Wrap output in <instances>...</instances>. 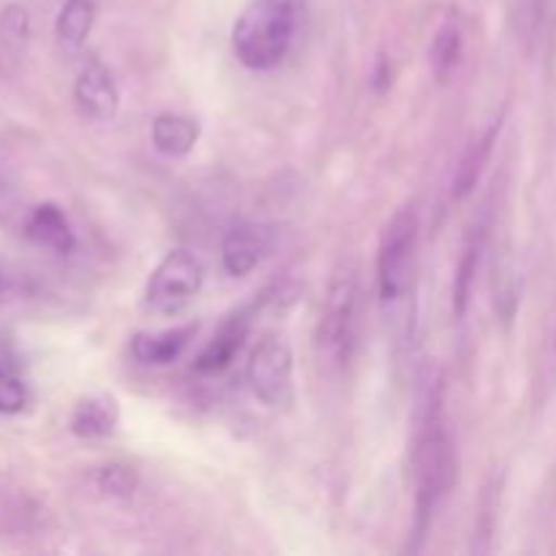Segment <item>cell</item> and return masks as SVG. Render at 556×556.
<instances>
[{
    "instance_id": "obj_1",
    "label": "cell",
    "mask_w": 556,
    "mask_h": 556,
    "mask_svg": "<svg viewBox=\"0 0 556 556\" xmlns=\"http://www.w3.org/2000/svg\"><path fill=\"white\" fill-rule=\"evenodd\" d=\"M440 383L429 380L424 389L421 410L413 440V470H416V538L424 541L434 514L456 483V451L440 416Z\"/></svg>"
},
{
    "instance_id": "obj_2",
    "label": "cell",
    "mask_w": 556,
    "mask_h": 556,
    "mask_svg": "<svg viewBox=\"0 0 556 556\" xmlns=\"http://www.w3.org/2000/svg\"><path fill=\"white\" fill-rule=\"evenodd\" d=\"M302 16V0H253L231 33L233 54L244 68L271 71L288 58Z\"/></svg>"
},
{
    "instance_id": "obj_3",
    "label": "cell",
    "mask_w": 556,
    "mask_h": 556,
    "mask_svg": "<svg viewBox=\"0 0 556 556\" xmlns=\"http://www.w3.org/2000/svg\"><path fill=\"white\" fill-rule=\"evenodd\" d=\"M356 307L358 271L353 264H342L334 271V277H331L318 320V348L337 367H345L353 356V345H356Z\"/></svg>"
},
{
    "instance_id": "obj_4",
    "label": "cell",
    "mask_w": 556,
    "mask_h": 556,
    "mask_svg": "<svg viewBox=\"0 0 556 556\" xmlns=\"http://www.w3.org/2000/svg\"><path fill=\"white\" fill-rule=\"evenodd\" d=\"M418 217L413 210L396 212L383 228L378 253V288L386 313H394L407 302L413 288V258H416Z\"/></svg>"
},
{
    "instance_id": "obj_5",
    "label": "cell",
    "mask_w": 556,
    "mask_h": 556,
    "mask_svg": "<svg viewBox=\"0 0 556 556\" xmlns=\"http://www.w3.org/2000/svg\"><path fill=\"white\" fill-rule=\"evenodd\" d=\"M204 286L201 261L188 250H172L147 282V304L157 315H177L199 296Z\"/></svg>"
},
{
    "instance_id": "obj_6",
    "label": "cell",
    "mask_w": 556,
    "mask_h": 556,
    "mask_svg": "<svg viewBox=\"0 0 556 556\" xmlns=\"http://www.w3.org/2000/svg\"><path fill=\"white\" fill-rule=\"evenodd\" d=\"M248 380L253 394L264 405H288L293 396V353L280 337H266L258 342L248 364Z\"/></svg>"
},
{
    "instance_id": "obj_7",
    "label": "cell",
    "mask_w": 556,
    "mask_h": 556,
    "mask_svg": "<svg viewBox=\"0 0 556 556\" xmlns=\"http://www.w3.org/2000/svg\"><path fill=\"white\" fill-rule=\"evenodd\" d=\"M255 304H248V307L237 309L233 315H228L220 324L217 334L206 342L204 351L195 356V372L199 375H220L226 372L233 364L237 353L242 351L244 340L250 334V324H253Z\"/></svg>"
},
{
    "instance_id": "obj_8",
    "label": "cell",
    "mask_w": 556,
    "mask_h": 556,
    "mask_svg": "<svg viewBox=\"0 0 556 556\" xmlns=\"http://www.w3.org/2000/svg\"><path fill=\"white\" fill-rule=\"evenodd\" d=\"M74 98L79 103L81 112L92 119H112L117 114L119 96L117 87H114L112 74L103 63L90 60V63L81 68V74L76 76L74 85Z\"/></svg>"
},
{
    "instance_id": "obj_9",
    "label": "cell",
    "mask_w": 556,
    "mask_h": 556,
    "mask_svg": "<svg viewBox=\"0 0 556 556\" xmlns=\"http://www.w3.org/2000/svg\"><path fill=\"white\" fill-rule=\"evenodd\" d=\"M195 334V324L179 326V329H163V331H139L130 340V353L136 362L150 364V367H166V364L177 362L182 356L185 348L190 345Z\"/></svg>"
},
{
    "instance_id": "obj_10",
    "label": "cell",
    "mask_w": 556,
    "mask_h": 556,
    "mask_svg": "<svg viewBox=\"0 0 556 556\" xmlns=\"http://www.w3.org/2000/svg\"><path fill=\"white\" fill-rule=\"evenodd\" d=\"M25 237L38 248H47L58 255L74 253L76 248L68 217L58 204H38L25 220Z\"/></svg>"
},
{
    "instance_id": "obj_11",
    "label": "cell",
    "mask_w": 556,
    "mask_h": 556,
    "mask_svg": "<svg viewBox=\"0 0 556 556\" xmlns=\"http://www.w3.org/2000/svg\"><path fill=\"white\" fill-rule=\"evenodd\" d=\"M119 405L112 394H92L85 396L74 407L71 416V432L85 440H101L117 429Z\"/></svg>"
},
{
    "instance_id": "obj_12",
    "label": "cell",
    "mask_w": 556,
    "mask_h": 556,
    "mask_svg": "<svg viewBox=\"0 0 556 556\" xmlns=\"http://www.w3.org/2000/svg\"><path fill=\"white\" fill-rule=\"evenodd\" d=\"M266 250V233L255 226H239L223 239V266L231 277H248L261 264Z\"/></svg>"
},
{
    "instance_id": "obj_13",
    "label": "cell",
    "mask_w": 556,
    "mask_h": 556,
    "mask_svg": "<svg viewBox=\"0 0 556 556\" xmlns=\"http://www.w3.org/2000/svg\"><path fill=\"white\" fill-rule=\"evenodd\" d=\"M199 123L182 114H161L152 123V144L163 155H188L199 141Z\"/></svg>"
},
{
    "instance_id": "obj_14",
    "label": "cell",
    "mask_w": 556,
    "mask_h": 556,
    "mask_svg": "<svg viewBox=\"0 0 556 556\" xmlns=\"http://www.w3.org/2000/svg\"><path fill=\"white\" fill-rule=\"evenodd\" d=\"M497 134H500V119L489 125V128L483 130V136H478V139L467 147L465 157H462L459 168H456L454 174V199H465L467 193H472V188H476L478 179H481L483 168H486L489 155H492V147L494 141H497Z\"/></svg>"
},
{
    "instance_id": "obj_15",
    "label": "cell",
    "mask_w": 556,
    "mask_h": 556,
    "mask_svg": "<svg viewBox=\"0 0 556 556\" xmlns=\"http://www.w3.org/2000/svg\"><path fill=\"white\" fill-rule=\"evenodd\" d=\"M92 22H96L92 0H65L58 14V41L65 49H79L90 36Z\"/></svg>"
},
{
    "instance_id": "obj_16",
    "label": "cell",
    "mask_w": 556,
    "mask_h": 556,
    "mask_svg": "<svg viewBox=\"0 0 556 556\" xmlns=\"http://www.w3.org/2000/svg\"><path fill=\"white\" fill-rule=\"evenodd\" d=\"M459 58H462V27L454 16H448V20L440 25L438 36H434L432 41L434 74H438L440 79H445V76L459 65Z\"/></svg>"
},
{
    "instance_id": "obj_17",
    "label": "cell",
    "mask_w": 556,
    "mask_h": 556,
    "mask_svg": "<svg viewBox=\"0 0 556 556\" xmlns=\"http://www.w3.org/2000/svg\"><path fill=\"white\" fill-rule=\"evenodd\" d=\"M478 261H481V239H470L462 253L459 269H456L454 277V313L456 318H465L467 307H470L472 296V282H476Z\"/></svg>"
},
{
    "instance_id": "obj_18",
    "label": "cell",
    "mask_w": 556,
    "mask_h": 556,
    "mask_svg": "<svg viewBox=\"0 0 556 556\" xmlns=\"http://www.w3.org/2000/svg\"><path fill=\"white\" fill-rule=\"evenodd\" d=\"M98 489L109 497H130L139 489V472L136 467L125 465V462H112V465L98 470Z\"/></svg>"
},
{
    "instance_id": "obj_19",
    "label": "cell",
    "mask_w": 556,
    "mask_h": 556,
    "mask_svg": "<svg viewBox=\"0 0 556 556\" xmlns=\"http://www.w3.org/2000/svg\"><path fill=\"white\" fill-rule=\"evenodd\" d=\"M27 389L20 369H0V416H16L25 410Z\"/></svg>"
},
{
    "instance_id": "obj_20",
    "label": "cell",
    "mask_w": 556,
    "mask_h": 556,
    "mask_svg": "<svg viewBox=\"0 0 556 556\" xmlns=\"http://www.w3.org/2000/svg\"><path fill=\"white\" fill-rule=\"evenodd\" d=\"M0 36L11 43H25L30 36V20L22 5H5L0 14Z\"/></svg>"
},
{
    "instance_id": "obj_21",
    "label": "cell",
    "mask_w": 556,
    "mask_h": 556,
    "mask_svg": "<svg viewBox=\"0 0 556 556\" xmlns=\"http://www.w3.org/2000/svg\"><path fill=\"white\" fill-rule=\"evenodd\" d=\"M0 369H20L14 351L5 342H0Z\"/></svg>"
},
{
    "instance_id": "obj_22",
    "label": "cell",
    "mask_w": 556,
    "mask_h": 556,
    "mask_svg": "<svg viewBox=\"0 0 556 556\" xmlns=\"http://www.w3.org/2000/svg\"><path fill=\"white\" fill-rule=\"evenodd\" d=\"M5 293H9V271H5L3 266H0V302H3V299H5Z\"/></svg>"
}]
</instances>
